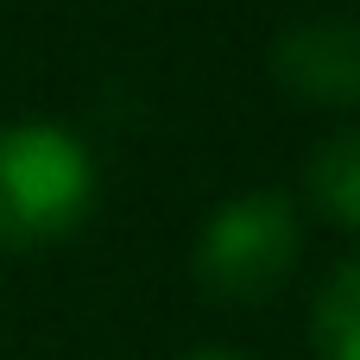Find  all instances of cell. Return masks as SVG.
I'll use <instances>...</instances> for the list:
<instances>
[{
    "label": "cell",
    "instance_id": "cell-3",
    "mask_svg": "<svg viewBox=\"0 0 360 360\" xmlns=\"http://www.w3.org/2000/svg\"><path fill=\"white\" fill-rule=\"evenodd\" d=\"M272 82L297 108H360V19H297L272 38Z\"/></svg>",
    "mask_w": 360,
    "mask_h": 360
},
{
    "label": "cell",
    "instance_id": "cell-4",
    "mask_svg": "<svg viewBox=\"0 0 360 360\" xmlns=\"http://www.w3.org/2000/svg\"><path fill=\"white\" fill-rule=\"evenodd\" d=\"M304 190L310 202L335 221L360 234V127H342L335 139H323L304 165Z\"/></svg>",
    "mask_w": 360,
    "mask_h": 360
},
{
    "label": "cell",
    "instance_id": "cell-2",
    "mask_svg": "<svg viewBox=\"0 0 360 360\" xmlns=\"http://www.w3.org/2000/svg\"><path fill=\"white\" fill-rule=\"evenodd\" d=\"M297 253H304L297 202L285 190H247V196H228L196 228L190 272L215 304H266L297 272Z\"/></svg>",
    "mask_w": 360,
    "mask_h": 360
},
{
    "label": "cell",
    "instance_id": "cell-1",
    "mask_svg": "<svg viewBox=\"0 0 360 360\" xmlns=\"http://www.w3.org/2000/svg\"><path fill=\"white\" fill-rule=\"evenodd\" d=\"M95 209V158L57 120L0 127V253H44Z\"/></svg>",
    "mask_w": 360,
    "mask_h": 360
},
{
    "label": "cell",
    "instance_id": "cell-5",
    "mask_svg": "<svg viewBox=\"0 0 360 360\" xmlns=\"http://www.w3.org/2000/svg\"><path fill=\"white\" fill-rule=\"evenodd\" d=\"M310 342H316V360H360V259L335 266L329 285L316 291Z\"/></svg>",
    "mask_w": 360,
    "mask_h": 360
},
{
    "label": "cell",
    "instance_id": "cell-6",
    "mask_svg": "<svg viewBox=\"0 0 360 360\" xmlns=\"http://www.w3.org/2000/svg\"><path fill=\"white\" fill-rule=\"evenodd\" d=\"M184 360H240V354H228V348H202V354H184Z\"/></svg>",
    "mask_w": 360,
    "mask_h": 360
}]
</instances>
